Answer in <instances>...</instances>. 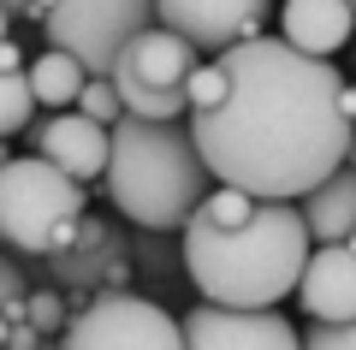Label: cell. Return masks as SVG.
<instances>
[{
  "mask_svg": "<svg viewBox=\"0 0 356 350\" xmlns=\"http://www.w3.org/2000/svg\"><path fill=\"white\" fill-rule=\"evenodd\" d=\"M226 95L191 113L196 149L220 184L267 202H303L344 166L356 119L344 107V77L332 60L291 48L285 36H255L220 54Z\"/></svg>",
  "mask_w": 356,
  "mask_h": 350,
  "instance_id": "cell-1",
  "label": "cell"
},
{
  "mask_svg": "<svg viewBox=\"0 0 356 350\" xmlns=\"http://www.w3.org/2000/svg\"><path fill=\"white\" fill-rule=\"evenodd\" d=\"M178 250H184L191 285L208 303L280 309V297H297V285H303L315 232L303 220V202H267L220 184L178 232Z\"/></svg>",
  "mask_w": 356,
  "mask_h": 350,
  "instance_id": "cell-2",
  "label": "cell"
},
{
  "mask_svg": "<svg viewBox=\"0 0 356 350\" xmlns=\"http://www.w3.org/2000/svg\"><path fill=\"white\" fill-rule=\"evenodd\" d=\"M220 190L214 166L196 149L191 119H137L125 113L113 125V161H107V196L143 232H184L191 214Z\"/></svg>",
  "mask_w": 356,
  "mask_h": 350,
  "instance_id": "cell-3",
  "label": "cell"
},
{
  "mask_svg": "<svg viewBox=\"0 0 356 350\" xmlns=\"http://www.w3.org/2000/svg\"><path fill=\"white\" fill-rule=\"evenodd\" d=\"M89 220V190L48 154H13L0 173V232L13 255H60Z\"/></svg>",
  "mask_w": 356,
  "mask_h": 350,
  "instance_id": "cell-4",
  "label": "cell"
},
{
  "mask_svg": "<svg viewBox=\"0 0 356 350\" xmlns=\"http://www.w3.org/2000/svg\"><path fill=\"white\" fill-rule=\"evenodd\" d=\"M196 65H202V48L196 42H184L166 24L143 30L113 65L125 113H137V119H191V89L184 83H191Z\"/></svg>",
  "mask_w": 356,
  "mask_h": 350,
  "instance_id": "cell-5",
  "label": "cell"
},
{
  "mask_svg": "<svg viewBox=\"0 0 356 350\" xmlns=\"http://www.w3.org/2000/svg\"><path fill=\"white\" fill-rule=\"evenodd\" d=\"M154 24H161L154 0H60L42 18V36H48V48L77 54L89 77H113L119 54Z\"/></svg>",
  "mask_w": 356,
  "mask_h": 350,
  "instance_id": "cell-6",
  "label": "cell"
},
{
  "mask_svg": "<svg viewBox=\"0 0 356 350\" xmlns=\"http://www.w3.org/2000/svg\"><path fill=\"white\" fill-rule=\"evenodd\" d=\"M60 350H184V321H172L149 297L102 291L72 315V326L60 333Z\"/></svg>",
  "mask_w": 356,
  "mask_h": 350,
  "instance_id": "cell-7",
  "label": "cell"
},
{
  "mask_svg": "<svg viewBox=\"0 0 356 350\" xmlns=\"http://www.w3.org/2000/svg\"><path fill=\"white\" fill-rule=\"evenodd\" d=\"M184 350H303V333L280 309H226L202 297L184 315Z\"/></svg>",
  "mask_w": 356,
  "mask_h": 350,
  "instance_id": "cell-8",
  "label": "cell"
},
{
  "mask_svg": "<svg viewBox=\"0 0 356 350\" xmlns=\"http://www.w3.org/2000/svg\"><path fill=\"white\" fill-rule=\"evenodd\" d=\"M166 30H178L196 48H238V42L267 36V18H273V0H154Z\"/></svg>",
  "mask_w": 356,
  "mask_h": 350,
  "instance_id": "cell-9",
  "label": "cell"
},
{
  "mask_svg": "<svg viewBox=\"0 0 356 350\" xmlns=\"http://www.w3.org/2000/svg\"><path fill=\"white\" fill-rule=\"evenodd\" d=\"M30 143L36 154H48L54 166H65L72 178H107V161H113V125L89 119L83 107H65V113H48L30 125Z\"/></svg>",
  "mask_w": 356,
  "mask_h": 350,
  "instance_id": "cell-10",
  "label": "cell"
},
{
  "mask_svg": "<svg viewBox=\"0 0 356 350\" xmlns=\"http://www.w3.org/2000/svg\"><path fill=\"white\" fill-rule=\"evenodd\" d=\"M309 321H356V244H321L297 285Z\"/></svg>",
  "mask_w": 356,
  "mask_h": 350,
  "instance_id": "cell-11",
  "label": "cell"
},
{
  "mask_svg": "<svg viewBox=\"0 0 356 350\" xmlns=\"http://www.w3.org/2000/svg\"><path fill=\"white\" fill-rule=\"evenodd\" d=\"M280 36L303 54L332 60L339 48L356 42V6L350 0H285L280 6Z\"/></svg>",
  "mask_w": 356,
  "mask_h": 350,
  "instance_id": "cell-12",
  "label": "cell"
},
{
  "mask_svg": "<svg viewBox=\"0 0 356 350\" xmlns=\"http://www.w3.org/2000/svg\"><path fill=\"white\" fill-rule=\"evenodd\" d=\"M303 220L315 232V244H350L356 238V166L344 161L327 184H315L303 196Z\"/></svg>",
  "mask_w": 356,
  "mask_h": 350,
  "instance_id": "cell-13",
  "label": "cell"
},
{
  "mask_svg": "<svg viewBox=\"0 0 356 350\" xmlns=\"http://www.w3.org/2000/svg\"><path fill=\"white\" fill-rule=\"evenodd\" d=\"M30 83H36V101H42V107L65 113V107H77V95H83L89 65L77 60V54H65V48H42L36 60H30Z\"/></svg>",
  "mask_w": 356,
  "mask_h": 350,
  "instance_id": "cell-14",
  "label": "cell"
},
{
  "mask_svg": "<svg viewBox=\"0 0 356 350\" xmlns=\"http://www.w3.org/2000/svg\"><path fill=\"white\" fill-rule=\"evenodd\" d=\"M0 60H6V101H0V125H6V137H24L30 119H36V83H30V60L18 42H6L0 48Z\"/></svg>",
  "mask_w": 356,
  "mask_h": 350,
  "instance_id": "cell-15",
  "label": "cell"
},
{
  "mask_svg": "<svg viewBox=\"0 0 356 350\" xmlns=\"http://www.w3.org/2000/svg\"><path fill=\"white\" fill-rule=\"evenodd\" d=\"M77 107H83L89 119H102V125H119V119H125V101H119V83H113V77H89L83 95H77Z\"/></svg>",
  "mask_w": 356,
  "mask_h": 350,
  "instance_id": "cell-16",
  "label": "cell"
},
{
  "mask_svg": "<svg viewBox=\"0 0 356 350\" xmlns=\"http://www.w3.org/2000/svg\"><path fill=\"white\" fill-rule=\"evenodd\" d=\"M24 321L36 326V333H65L72 315H65V297H60V291H30V297H24Z\"/></svg>",
  "mask_w": 356,
  "mask_h": 350,
  "instance_id": "cell-17",
  "label": "cell"
},
{
  "mask_svg": "<svg viewBox=\"0 0 356 350\" xmlns=\"http://www.w3.org/2000/svg\"><path fill=\"white\" fill-rule=\"evenodd\" d=\"M184 89H191V113H196V107H214V101L226 95V65H220V60H202Z\"/></svg>",
  "mask_w": 356,
  "mask_h": 350,
  "instance_id": "cell-18",
  "label": "cell"
},
{
  "mask_svg": "<svg viewBox=\"0 0 356 350\" xmlns=\"http://www.w3.org/2000/svg\"><path fill=\"white\" fill-rule=\"evenodd\" d=\"M303 350H356V321H315L303 333Z\"/></svg>",
  "mask_w": 356,
  "mask_h": 350,
  "instance_id": "cell-19",
  "label": "cell"
},
{
  "mask_svg": "<svg viewBox=\"0 0 356 350\" xmlns=\"http://www.w3.org/2000/svg\"><path fill=\"white\" fill-rule=\"evenodd\" d=\"M54 6H60V0H30V6H24V18H48Z\"/></svg>",
  "mask_w": 356,
  "mask_h": 350,
  "instance_id": "cell-20",
  "label": "cell"
},
{
  "mask_svg": "<svg viewBox=\"0 0 356 350\" xmlns=\"http://www.w3.org/2000/svg\"><path fill=\"white\" fill-rule=\"evenodd\" d=\"M24 6L30 0H6V18H24Z\"/></svg>",
  "mask_w": 356,
  "mask_h": 350,
  "instance_id": "cell-21",
  "label": "cell"
},
{
  "mask_svg": "<svg viewBox=\"0 0 356 350\" xmlns=\"http://www.w3.org/2000/svg\"><path fill=\"white\" fill-rule=\"evenodd\" d=\"M344 107H350V119H356V83H350V89H344Z\"/></svg>",
  "mask_w": 356,
  "mask_h": 350,
  "instance_id": "cell-22",
  "label": "cell"
},
{
  "mask_svg": "<svg viewBox=\"0 0 356 350\" xmlns=\"http://www.w3.org/2000/svg\"><path fill=\"white\" fill-rule=\"evenodd\" d=\"M344 161H350V166H356V137H350V154H344Z\"/></svg>",
  "mask_w": 356,
  "mask_h": 350,
  "instance_id": "cell-23",
  "label": "cell"
},
{
  "mask_svg": "<svg viewBox=\"0 0 356 350\" xmlns=\"http://www.w3.org/2000/svg\"><path fill=\"white\" fill-rule=\"evenodd\" d=\"M350 6H356V0H350Z\"/></svg>",
  "mask_w": 356,
  "mask_h": 350,
  "instance_id": "cell-24",
  "label": "cell"
},
{
  "mask_svg": "<svg viewBox=\"0 0 356 350\" xmlns=\"http://www.w3.org/2000/svg\"><path fill=\"white\" fill-rule=\"evenodd\" d=\"M350 244H356V238H350Z\"/></svg>",
  "mask_w": 356,
  "mask_h": 350,
  "instance_id": "cell-25",
  "label": "cell"
}]
</instances>
